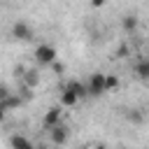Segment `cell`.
I'll use <instances>...</instances> for the list:
<instances>
[{
    "label": "cell",
    "instance_id": "obj_16",
    "mask_svg": "<svg viewBox=\"0 0 149 149\" xmlns=\"http://www.w3.org/2000/svg\"><path fill=\"white\" fill-rule=\"evenodd\" d=\"M105 0H91V7H102Z\"/></svg>",
    "mask_w": 149,
    "mask_h": 149
},
{
    "label": "cell",
    "instance_id": "obj_18",
    "mask_svg": "<svg viewBox=\"0 0 149 149\" xmlns=\"http://www.w3.org/2000/svg\"><path fill=\"white\" fill-rule=\"evenodd\" d=\"M93 149H107V147H105V144H95Z\"/></svg>",
    "mask_w": 149,
    "mask_h": 149
},
{
    "label": "cell",
    "instance_id": "obj_2",
    "mask_svg": "<svg viewBox=\"0 0 149 149\" xmlns=\"http://www.w3.org/2000/svg\"><path fill=\"white\" fill-rule=\"evenodd\" d=\"M84 84H86V93L93 95V98H100V95L107 93L105 91V72H91Z\"/></svg>",
    "mask_w": 149,
    "mask_h": 149
},
{
    "label": "cell",
    "instance_id": "obj_7",
    "mask_svg": "<svg viewBox=\"0 0 149 149\" xmlns=\"http://www.w3.org/2000/svg\"><path fill=\"white\" fill-rule=\"evenodd\" d=\"M133 74L140 81H149V58H137L133 65Z\"/></svg>",
    "mask_w": 149,
    "mask_h": 149
},
{
    "label": "cell",
    "instance_id": "obj_20",
    "mask_svg": "<svg viewBox=\"0 0 149 149\" xmlns=\"http://www.w3.org/2000/svg\"><path fill=\"white\" fill-rule=\"evenodd\" d=\"M114 149H128V147H123V144H119V147H114Z\"/></svg>",
    "mask_w": 149,
    "mask_h": 149
},
{
    "label": "cell",
    "instance_id": "obj_11",
    "mask_svg": "<svg viewBox=\"0 0 149 149\" xmlns=\"http://www.w3.org/2000/svg\"><path fill=\"white\" fill-rule=\"evenodd\" d=\"M23 81H26L28 88H35V86L40 84V74H37V70H28V72L23 74Z\"/></svg>",
    "mask_w": 149,
    "mask_h": 149
},
{
    "label": "cell",
    "instance_id": "obj_5",
    "mask_svg": "<svg viewBox=\"0 0 149 149\" xmlns=\"http://www.w3.org/2000/svg\"><path fill=\"white\" fill-rule=\"evenodd\" d=\"M12 37H14L16 42H30V40H33V28H30V23L16 21V23L12 26Z\"/></svg>",
    "mask_w": 149,
    "mask_h": 149
},
{
    "label": "cell",
    "instance_id": "obj_15",
    "mask_svg": "<svg viewBox=\"0 0 149 149\" xmlns=\"http://www.w3.org/2000/svg\"><path fill=\"white\" fill-rule=\"evenodd\" d=\"M7 95H9V88H7L5 84H0V100H5Z\"/></svg>",
    "mask_w": 149,
    "mask_h": 149
},
{
    "label": "cell",
    "instance_id": "obj_13",
    "mask_svg": "<svg viewBox=\"0 0 149 149\" xmlns=\"http://www.w3.org/2000/svg\"><path fill=\"white\" fill-rule=\"evenodd\" d=\"M119 88V77L116 74H105V91H116Z\"/></svg>",
    "mask_w": 149,
    "mask_h": 149
},
{
    "label": "cell",
    "instance_id": "obj_9",
    "mask_svg": "<svg viewBox=\"0 0 149 149\" xmlns=\"http://www.w3.org/2000/svg\"><path fill=\"white\" fill-rule=\"evenodd\" d=\"M137 26H140V19H137L135 14H126V16L121 19V28H123L126 33H135Z\"/></svg>",
    "mask_w": 149,
    "mask_h": 149
},
{
    "label": "cell",
    "instance_id": "obj_19",
    "mask_svg": "<svg viewBox=\"0 0 149 149\" xmlns=\"http://www.w3.org/2000/svg\"><path fill=\"white\" fill-rule=\"evenodd\" d=\"M47 149H63V147H56V144H51V147H47Z\"/></svg>",
    "mask_w": 149,
    "mask_h": 149
},
{
    "label": "cell",
    "instance_id": "obj_17",
    "mask_svg": "<svg viewBox=\"0 0 149 149\" xmlns=\"http://www.w3.org/2000/svg\"><path fill=\"white\" fill-rule=\"evenodd\" d=\"M5 116H7V109H5V105H2V102H0V121H2V119H5Z\"/></svg>",
    "mask_w": 149,
    "mask_h": 149
},
{
    "label": "cell",
    "instance_id": "obj_3",
    "mask_svg": "<svg viewBox=\"0 0 149 149\" xmlns=\"http://www.w3.org/2000/svg\"><path fill=\"white\" fill-rule=\"evenodd\" d=\"M56 123H63V109H61V105H51V107H47L44 114H42V126H44L47 130L54 128Z\"/></svg>",
    "mask_w": 149,
    "mask_h": 149
},
{
    "label": "cell",
    "instance_id": "obj_1",
    "mask_svg": "<svg viewBox=\"0 0 149 149\" xmlns=\"http://www.w3.org/2000/svg\"><path fill=\"white\" fill-rule=\"evenodd\" d=\"M33 56H35V63L37 65H54L58 61V49L54 44H49V42H40L35 47V54Z\"/></svg>",
    "mask_w": 149,
    "mask_h": 149
},
{
    "label": "cell",
    "instance_id": "obj_6",
    "mask_svg": "<svg viewBox=\"0 0 149 149\" xmlns=\"http://www.w3.org/2000/svg\"><path fill=\"white\" fill-rule=\"evenodd\" d=\"M77 105H79V95L65 84L61 91V107H77Z\"/></svg>",
    "mask_w": 149,
    "mask_h": 149
},
{
    "label": "cell",
    "instance_id": "obj_4",
    "mask_svg": "<svg viewBox=\"0 0 149 149\" xmlns=\"http://www.w3.org/2000/svg\"><path fill=\"white\" fill-rule=\"evenodd\" d=\"M68 137H70V130H68L65 123H56L54 128H49V142H51V144H56V147H65Z\"/></svg>",
    "mask_w": 149,
    "mask_h": 149
},
{
    "label": "cell",
    "instance_id": "obj_12",
    "mask_svg": "<svg viewBox=\"0 0 149 149\" xmlns=\"http://www.w3.org/2000/svg\"><path fill=\"white\" fill-rule=\"evenodd\" d=\"M0 102H2V105H5V109L9 112V109H14V107H19V105H21V98H19V95H14V93H9V95H7L5 100H0Z\"/></svg>",
    "mask_w": 149,
    "mask_h": 149
},
{
    "label": "cell",
    "instance_id": "obj_8",
    "mask_svg": "<svg viewBox=\"0 0 149 149\" xmlns=\"http://www.w3.org/2000/svg\"><path fill=\"white\" fill-rule=\"evenodd\" d=\"M9 149H35V144L26 137V135H21V133H14L12 137H9Z\"/></svg>",
    "mask_w": 149,
    "mask_h": 149
},
{
    "label": "cell",
    "instance_id": "obj_10",
    "mask_svg": "<svg viewBox=\"0 0 149 149\" xmlns=\"http://www.w3.org/2000/svg\"><path fill=\"white\" fill-rule=\"evenodd\" d=\"M68 86H70V88H72V91L79 95V100H84V98L88 95V93H86V84H84V81H77V79H72V81H68Z\"/></svg>",
    "mask_w": 149,
    "mask_h": 149
},
{
    "label": "cell",
    "instance_id": "obj_14",
    "mask_svg": "<svg viewBox=\"0 0 149 149\" xmlns=\"http://www.w3.org/2000/svg\"><path fill=\"white\" fill-rule=\"evenodd\" d=\"M126 119H128L130 123H142V119H144V114H142L140 109H128V114H126Z\"/></svg>",
    "mask_w": 149,
    "mask_h": 149
}]
</instances>
